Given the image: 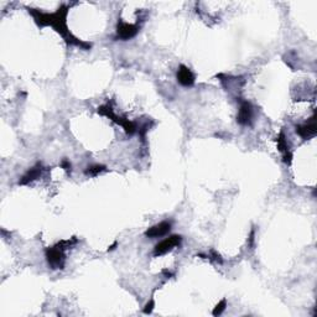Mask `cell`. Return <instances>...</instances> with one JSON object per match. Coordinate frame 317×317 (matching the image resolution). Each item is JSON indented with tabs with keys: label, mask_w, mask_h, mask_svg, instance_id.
Masks as SVG:
<instances>
[{
	"label": "cell",
	"mask_w": 317,
	"mask_h": 317,
	"mask_svg": "<svg viewBox=\"0 0 317 317\" xmlns=\"http://www.w3.org/2000/svg\"><path fill=\"white\" fill-rule=\"evenodd\" d=\"M61 167H62V169L65 170L67 174L71 173L72 165H71V162L69 161V160H66V158H65V160H62V162H61Z\"/></svg>",
	"instance_id": "16"
},
{
	"label": "cell",
	"mask_w": 317,
	"mask_h": 317,
	"mask_svg": "<svg viewBox=\"0 0 317 317\" xmlns=\"http://www.w3.org/2000/svg\"><path fill=\"white\" fill-rule=\"evenodd\" d=\"M45 254H46L47 263L52 269H63V266H65V253H63V249L61 247L56 244L52 248H47L45 250Z\"/></svg>",
	"instance_id": "3"
},
{
	"label": "cell",
	"mask_w": 317,
	"mask_h": 317,
	"mask_svg": "<svg viewBox=\"0 0 317 317\" xmlns=\"http://www.w3.org/2000/svg\"><path fill=\"white\" fill-rule=\"evenodd\" d=\"M177 81L183 87H191L194 85V74L185 65H181L177 71Z\"/></svg>",
	"instance_id": "10"
},
{
	"label": "cell",
	"mask_w": 317,
	"mask_h": 317,
	"mask_svg": "<svg viewBox=\"0 0 317 317\" xmlns=\"http://www.w3.org/2000/svg\"><path fill=\"white\" fill-rule=\"evenodd\" d=\"M254 237H255V229H252L250 235H249V247L254 246Z\"/></svg>",
	"instance_id": "18"
},
{
	"label": "cell",
	"mask_w": 317,
	"mask_h": 317,
	"mask_svg": "<svg viewBox=\"0 0 317 317\" xmlns=\"http://www.w3.org/2000/svg\"><path fill=\"white\" fill-rule=\"evenodd\" d=\"M171 230V222H160L158 224H155L151 228H149L146 232H145V235L149 238H158V237H164L167 233Z\"/></svg>",
	"instance_id": "9"
},
{
	"label": "cell",
	"mask_w": 317,
	"mask_h": 317,
	"mask_svg": "<svg viewBox=\"0 0 317 317\" xmlns=\"http://www.w3.org/2000/svg\"><path fill=\"white\" fill-rule=\"evenodd\" d=\"M106 170H107V167L104 166V165H92V166H88L86 169L85 174L87 176H97L101 173H103V171H106Z\"/></svg>",
	"instance_id": "12"
},
{
	"label": "cell",
	"mask_w": 317,
	"mask_h": 317,
	"mask_svg": "<svg viewBox=\"0 0 317 317\" xmlns=\"http://www.w3.org/2000/svg\"><path fill=\"white\" fill-rule=\"evenodd\" d=\"M140 30V26L137 24H128L124 22L123 20H119L117 24V35H115V40H130V38L135 37Z\"/></svg>",
	"instance_id": "4"
},
{
	"label": "cell",
	"mask_w": 317,
	"mask_h": 317,
	"mask_svg": "<svg viewBox=\"0 0 317 317\" xmlns=\"http://www.w3.org/2000/svg\"><path fill=\"white\" fill-rule=\"evenodd\" d=\"M98 114L103 115V117H107L108 119H110L112 122H114L115 124H119L121 126H123L124 130L128 135H133L134 133H137L138 126L134 122H130L129 119L124 117H118L114 113L113 108L110 106H101L98 107Z\"/></svg>",
	"instance_id": "2"
},
{
	"label": "cell",
	"mask_w": 317,
	"mask_h": 317,
	"mask_svg": "<svg viewBox=\"0 0 317 317\" xmlns=\"http://www.w3.org/2000/svg\"><path fill=\"white\" fill-rule=\"evenodd\" d=\"M149 128H150V126H149V124L145 123L144 125L139 129V135H140V138H141L142 141H145V138H146V133L149 131Z\"/></svg>",
	"instance_id": "15"
},
{
	"label": "cell",
	"mask_w": 317,
	"mask_h": 317,
	"mask_svg": "<svg viewBox=\"0 0 317 317\" xmlns=\"http://www.w3.org/2000/svg\"><path fill=\"white\" fill-rule=\"evenodd\" d=\"M117 246H118V242H114V243H113L112 246H110L109 248H108V252H112V250H114V249L117 248Z\"/></svg>",
	"instance_id": "19"
},
{
	"label": "cell",
	"mask_w": 317,
	"mask_h": 317,
	"mask_svg": "<svg viewBox=\"0 0 317 317\" xmlns=\"http://www.w3.org/2000/svg\"><path fill=\"white\" fill-rule=\"evenodd\" d=\"M182 242V237L181 235H171L169 238H165L164 241H161L160 243H158L154 248V255L155 257H160V255H164L166 253L171 252L175 247H178Z\"/></svg>",
	"instance_id": "5"
},
{
	"label": "cell",
	"mask_w": 317,
	"mask_h": 317,
	"mask_svg": "<svg viewBox=\"0 0 317 317\" xmlns=\"http://www.w3.org/2000/svg\"><path fill=\"white\" fill-rule=\"evenodd\" d=\"M239 113H238L237 122L241 125H250L253 119V107L250 102L248 101H242V98H239Z\"/></svg>",
	"instance_id": "6"
},
{
	"label": "cell",
	"mask_w": 317,
	"mask_h": 317,
	"mask_svg": "<svg viewBox=\"0 0 317 317\" xmlns=\"http://www.w3.org/2000/svg\"><path fill=\"white\" fill-rule=\"evenodd\" d=\"M296 133L300 135L302 139L307 140L311 139L316 135L317 133V126H316V114L312 115L311 121L306 124H302V125L296 126Z\"/></svg>",
	"instance_id": "7"
},
{
	"label": "cell",
	"mask_w": 317,
	"mask_h": 317,
	"mask_svg": "<svg viewBox=\"0 0 317 317\" xmlns=\"http://www.w3.org/2000/svg\"><path fill=\"white\" fill-rule=\"evenodd\" d=\"M42 171H44V166H42L41 162H37L35 166L31 167V169L29 170L28 173L25 174V175L22 176L21 178H20L19 185L24 186V185H28V183L33 182L34 180H36V178H38L40 176H41Z\"/></svg>",
	"instance_id": "11"
},
{
	"label": "cell",
	"mask_w": 317,
	"mask_h": 317,
	"mask_svg": "<svg viewBox=\"0 0 317 317\" xmlns=\"http://www.w3.org/2000/svg\"><path fill=\"white\" fill-rule=\"evenodd\" d=\"M154 306H155V301L151 299L150 301H149L146 305H145V309H144V314H151V311L154 310Z\"/></svg>",
	"instance_id": "17"
},
{
	"label": "cell",
	"mask_w": 317,
	"mask_h": 317,
	"mask_svg": "<svg viewBox=\"0 0 317 317\" xmlns=\"http://www.w3.org/2000/svg\"><path fill=\"white\" fill-rule=\"evenodd\" d=\"M276 142H278V149H279L280 153L282 154V161L286 165H290L293 162V153L290 151L289 144H287L286 135H285L284 131H280L279 137L276 139Z\"/></svg>",
	"instance_id": "8"
},
{
	"label": "cell",
	"mask_w": 317,
	"mask_h": 317,
	"mask_svg": "<svg viewBox=\"0 0 317 317\" xmlns=\"http://www.w3.org/2000/svg\"><path fill=\"white\" fill-rule=\"evenodd\" d=\"M29 14L34 18L36 24L40 28H45V26H52L55 29L56 33L60 34L63 37L67 45H73V46H78L83 50H90L92 49V44L87 41H82L77 38L67 28V15H69V6L61 5L55 13H42V11L37 10V9L28 8Z\"/></svg>",
	"instance_id": "1"
},
{
	"label": "cell",
	"mask_w": 317,
	"mask_h": 317,
	"mask_svg": "<svg viewBox=\"0 0 317 317\" xmlns=\"http://www.w3.org/2000/svg\"><path fill=\"white\" fill-rule=\"evenodd\" d=\"M226 307H227V300L223 299L221 302L217 303V306L214 307L213 311H212V315H213V316H219V315H222V312L226 310Z\"/></svg>",
	"instance_id": "13"
},
{
	"label": "cell",
	"mask_w": 317,
	"mask_h": 317,
	"mask_svg": "<svg viewBox=\"0 0 317 317\" xmlns=\"http://www.w3.org/2000/svg\"><path fill=\"white\" fill-rule=\"evenodd\" d=\"M207 258H208V259H211V260H214L216 263H219V264H222V263H223V259H222V257L219 255V253L216 252L214 249H211L210 255H208Z\"/></svg>",
	"instance_id": "14"
}]
</instances>
